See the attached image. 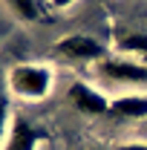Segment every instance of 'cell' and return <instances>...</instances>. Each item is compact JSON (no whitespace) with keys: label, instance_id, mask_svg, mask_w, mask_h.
I'll return each instance as SVG.
<instances>
[{"label":"cell","instance_id":"cell-1","mask_svg":"<svg viewBox=\"0 0 147 150\" xmlns=\"http://www.w3.org/2000/svg\"><path fill=\"white\" fill-rule=\"evenodd\" d=\"M9 90L18 95V98H26V101H40L52 93V81L55 75L46 64H18L9 69Z\"/></svg>","mask_w":147,"mask_h":150},{"label":"cell","instance_id":"cell-2","mask_svg":"<svg viewBox=\"0 0 147 150\" xmlns=\"http://www.w3.org/2000/svg\"><path fill=\"white\" fill-rule=\"evenodd\" d=\"M66 101L84 115H104V112H110V104H112L104 93H98L87 81H72L66 90Z\"/></svg>","mask_w":147,"mask_h":150},{"label":"cell","instance_id":"cell-3","mask_svg":"<svg viewBox=\"0 0 147 150\" xmlns=\"http://www.w3.org/2000/svg\"><path fill=\"white\" fill-rule=\"evenodd\" d=\"M101 75L115 84H147V64L127 55L107 58V61H101Z\"/></svg>","mask_w":147,"mask_h":150},{"label":"cell","instance_id":"cell-4","mask_svg":"<svg viewBox=\"0 0 147 150\" xmlns=\"http://www.w3.org/2000/svg\"><path fill=\"white\" fill-rule=\"evenodd\" d=\"M55 52L66 61H98L104 58V43H98L90 35H66L55 46Z\"/></svg>","mask_w":147,"mask_h":150},{"label":"cell","instance_id":"cell-5","mask_svg":"<svg viewBox=\"0 0 147 150\" xmlns=\"http://www.w3.org/2000/svg\"><path fill=\"white\" fill-rule=\"evenodd\" d=\"M46 139V133L26 121L23 115H15L9 124V136L3 142V150H37V144Z\"/></svg>","mask_w":147,"mask_h":150},{"label":"cell","instance_id":"cell-6","mask_svg":"<svg viewBox=\"0 0 147 150\" xmlns=\"http://www.w3.org/2000/svg\"><path fill=\"white\" fill-rule=\"evenodd\" d=\"M110 112L118 115V118H130V121H139V118H147V95H118L112 98Z\"/></svg>","mask_w":147,"mask_h":150},{"label":"cell","instance_id":"cell-7","mask_svg":"<svg viewBox=\"0 0 147 150\" xmlns=\"http://www.w3.org/2000/svg\"><path fill=\"white\" fill-rule=\"evenodd\" d=\"M6 6H9L20 20H40L43 18L40 0H6Z\"/></svg>","mask_w":147,"mask_h":150},{"label":"cell","instance_id":"cell-8","mask_svg":"<svg viewBox=\"0 0 147 150\" xmlns=\"http://www.w3.org/2000/svg\"><path fill=\"white\" fill-rule=\"evenodd\" d=\"M118 46H121V52H127V58L147 64V35H127L118 40Z\"/></svg>","mask_w":147,"mask_h":150},{"label":"cell","instance_id":"cell-9","mask_svg":"<svg viewBox=\"0 0 147 150\" xmlns=\"http://www.w3.org/2000/svg\"><path fill=\"white\" fill-rule=\"evenodd\" d=\"M9 124H12V118H9V101H6V95H0V150H3V142L9 136Z\"/></svg>","mask_w":147,"mask_h":150},{"label":"cell","instance_id":"cell-10","mask_svg":"<svg viewBox=\"0 0 147 150\" xmlns=\"http://www.w3.org/2000/svg\"><path fill=\"white\" fill-rule=\"evenodd\" d=\"M115 150H147V144H141V142H127V144H118Z\"/></svg>","mask_w":147,"mask_h":150},{"label":"cell","instance_id":"cell-11","mask_svg":"<svg viewBox=\"0 0 147 150\" xmlns=\"http://www.w3.org/2000/svg\"><path fill=\"white\" fill-rule=\"evenodd\" d=\"M75 0H52V6H58V9H66V6H72Z\"/></svg>","mask_w":147,"mask_h":150},{"label":"cell","instance_id":"cell-12","mask_svg":"<svg viewBox=\"0 0 147 150\" xmlns=\"http://www.w3.org/2000/svg\"><path fill=\"white\" fill-rule=\"evenodd\" d=\"M90 150H104V147H90Z\"/></svg>","mask_w":147,"mask_h":150}]
</instances>
